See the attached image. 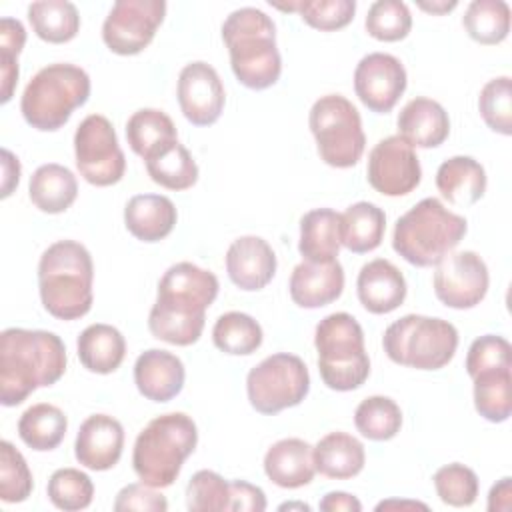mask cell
<instances>
[{
	"mask_svg": "<svg viewBox=\"0 0 512 512\" xmlns=\"http://www.w3.org/2000/svg\"><path fill=\"white\" fill-rule=\"evenodd\" d=\"M190 512H228L230 482L212 470H198L186 486Z\"/></svg>",
	"mask_w": 512,
	"mask_h": 512,
	"instance_id": "45",
	"label": "cell"
},
{
	"mask_svg": "<svg viewBox=\"0 0 512 512\" xmlns=\"http://www.w3.org/2000/svg\"><path fill=\"white\" fill-rule=\"evenodd\" d=\"M148 176L168 190H188L198 180V164L184 144L168 140L154 148L146 158Z\"/></svg>",
	"mask_w": 512,
	"mask_h": 512,
	"instance_id": "30",
	"label": "cell"
},
{
	"mask_svg": "<svg viewBox=\"0 0 512 512\" xmlns=\"http://www.w3.org/2000/svg\"><path fill=\"white\" fill-rule=\"evenodd\" d=\"M198 444V428L184 412L156 416L138 434L132 450L136 476L152 486L166 488L178 478L184 460Z\"/></svg>",
	"mask_w": 512,
	"mask_h": 512,
	"instance_id": "6",
	"label": "cell"
},
{
	"mask_svg": "<svg viewBox=\"0 0 512 512\" xmlns=\"http://www.w3.org/2000/svg\"><path fill=\"white\" fill-rule=\"evenodd\" d=\"M310 390V374L296 354L278 352L264 358L246 376V392L260 414H278L298 406Z\"/></svg>",
	"mask_w": 512,
	"mask_h": 512,
	"instance_id": "11",
	"label": "cell"
},
{
	"mask_svg": "<svg viewBox=\"0 0 512 512\" xmlns=\"http://www.w3.org/2000/svg\"><path fill=\"white\" fill-rule=\"evenodd\" d=\"M366 462L364 446L348 432H330L314 446L316 472L334 480H348L362 472Z\"/></svg>",
	"mask_w": 512,
	"mask_h": 512,
	"instance_id": "28",
	"label": "cell"
},
{
	"mask_svg": "<svg viewBox=\"0 0 512 512\" xmlns=\"http://www.w3.org/2000/svg\"><path fill=\"white\" fill-rule=\"evenodd\" d=\"M382 346L386 356L400 366L440 370L456 354L458 330L442 318L406 314L386 328Z\"/></svg>",
	"mask_w": 512,
	"mask_h": 512,
	"instance_id": "9",
	"label": "cell"
},
{
	"mask_svg": "<svg viewBox=\"0 0 512 512\" xmlns=\"http://www.w3.org/2000/svg\"><path fill=\"white\" fill-rule=\"evenodd\" d=\"M34 34L50 44L70 42L80 30V14L68 0H40L28 6Z\"/></svg>",
	"mask_w": 512,
	"mask_h": 512,
	"instance_id": "34",
	"label": "cell"
},
{
	"mask_svg": "<svg viewBox=\"0 0 512 512\" xmlns=\"http://www.w3.org/2000/svg\"><path fill=\"white\" fill-rule=\"evenodd\" d=\"M354 424L364 438L384 442L400 432L402 410L388 396H368L358 404Z\"/></svg>",
	"mask_w": 512,
	"mask_h": 512,
	"instance_id": "39",
	"label": "cell"
},
{
	"mask_svg": "<svg viewBox=\"0 0 512 512\" xmlns=\"http://www.w3.org/2000/svg\"><path fill=\"white\" fill-rule=\"evenodd\" d=\"M176 138L178 132L172 118L156 108L136 110L126 122V140L140 158H146L154 148Z\"/></svg>",
	"mask_w": 512,
	"mask_h": 512,
	"instance_id": "36",
	"label": "cell"
},
{
	"mask_svg": "<svg viewBox=\"0 0 512 512\" xmlns=\"http://www.w3.org/2000/svg\"><path fill=\"white\" fill-rule=\"evenodd\" d=\"M342 246V214L332 208H316L300 220L298 250L308 262L338 260Z\"/></svg>",
	"mask_w": 512,
	"mask_h": 512,
	"instance_id": "26",
	"label": "cell"
},
{
	"mask_svg": "<svg viewBox=\"0 0 512 512\" xmlns=\"http://www.w3.org/2000/svg\"><path fill=\"white\" fill-rule=\"evenodd\" d=\"M90 76L76 64L56 62L38 70L20 98L24 120L42 132L62 128L72 112L86 104Z\"/></svg>",
	"mask_w": 512,
	"mask_h": 512,
	"instance_id": "7",
	"label": "cell"
},
{
	"mask_svg": "<svg viewBox=\"0 0 512 512\" xmlns=\"http://www.w3.org/2000/svg\"><path fill=\"white\" fill-rule=\"evenodd\" d=\"M456 6H458L456 0H450V2H446V0H440V2H418V8H422L426 12H432V14H444V12L454 10Z\"/></svg>",
	"mask_w": 512,
	"mask_h": 512,
	"instance_id": "54",
	"label": "cell"
},
{
	"mask_svg": "<svg viewBox=\"0 0 512 512\" xmlns=\"http://www.w3.org/2000/svg\"><path fill=\"white\" fill-rule=\"evenodd\" d=\"M314 346L320 378L330 390H356L368 380L370 358L364 348V332L348 312L324 316L316 326Z\"/></svg>",
	"mask_w": 512,
	"mask_h": 512,
	"instance_id": "8",
	"label": "cell"
},
{
	"mask_svg": "<svg viewBox=\"0 0 512 512\" xmlns=\"http://www.w3.org/2000/svg\"><path fill=\"white\" fill-rule=\"evenodd\" d=\"M178 104L186 120L194 126L214 124L226 104V92L218 72L202 60L186 64L178 76Z\"/></svg>",
	"mask_w": 512,
	"mask_h": 512,
	"instance_id": "17",
	"label": "cell"
},
{
	"mask_svg": "<svg viewBox=\"0 0 512 512\" xmlns=\"http://www.w3.org/2000/svg\"><path fill=\"white\" fill-rule=\"evenodd\" d=\"M24 44H26V30L22 22L8 16L2 18L0 20V52L18 58Z\"/></svg>",
	"mask_w": 512,
	"mask_h": 512,
	"instance_id": "50",
	"label": "cell"
},
{
	"mask_svg": "<svg viewBox=\"0 0 512 512\" xmlns=\"http://www.w3.org/2000/svg\"><path fill=\"white\" fill-rule=\"evenodd\" d=\"M212 340L218 350L232 356H248L256 352L262 344L260 324L244 312H226L222 314L214 328Z\"/></svg>",
	"mask_w": 512,
	"mask_h": 512,
	"instance_id": "38",
	"label": "cell"
},
{
	"mask_svg": "<svg viewBox=\"0 0 512 512\" xmlns=\"http://www.w3.org/2000/svg\"><path fill=\"white\" fill-rule=\"evenodd\" d=\"M164 14V0H118L102 24V40L114 54L134 56L152 42Z\"/></svg>",
	"mask_w": 512,
	"mask_h": 512,
	"instance_id": "13",
	"label": "cell"
},
{
	"mask_svg": "<svg viewBox=\"0 0 512 512\" xmlns=\"http://www.w3.org/2000/svg\"><path fill=\"white\" fill-rule=\"evenodd\" d=\"M474 380L476 412L488 422H504L512 414V368L488 370Z\"/></svg>",
	"mask_w": 512,
	"mask_h": 512,
	"instance_id": "35",
	"label": "cell"
},
{
	"mask_svg": "<svg viewBox=\"0 0 512 512\" xmlns=\"http://www.w3.org/2000/svg\"><path fill=\"white\" fill-rule=\"evenodd\" d=\"M320 158L334 168L356 166L366 148L362 118L342 94L320 96L308 116Z\"/></svg>",
	"mask_w": 512,
	"mask_h": 512,
	"instance_id": "10",
	"label": "cell"
},
{
	"mask_svg": "<svg viewBox=\"0 0 512 512\" xmlns=\"http://www.w3.org/2000/svg\"><path fill=\"white\" fill-rule=\"evenodd\" d=\"M270 4L284 12H298L308 26L324 32H332L348 26L356 12L354 0H296L288 4H280V2H270Z\"/></svg>",
	"mask_w": 512,
	"mask_h": 512,
	"instance_id": "40",
	"label": "cell"
},
{
	"mask_svg": "<svg viewBox=\"0 0 512 512\" xmlns=\"http://www.w3.org/2000/svg\"><path fill=\"white\" fill-rule=\"evenodd\" d=\"M262 510H266V496L262 488L246 480L230 482L228 512H262Z\"/></svg>",
	"mask_w": 512,
	"mask_h": 512,
	"instance_id": "49",
	"label": "cell"
},
{
	"mask_svg": "<svg viewBox=\"0 0 512 512\" xmlns=\"http://www.w3.org/2000/svg\"><path fill=\"white\" fill-rule=\"evenodd\" d=\"M462 24L472 40L500 44L510 32V6L504 0H474L466 8Z\"/></svg>",
	"mask_w": 512,
	"mask_h": 512,
	"instance_id": "37",
	"label": "cell"
},
{
	"mask_svg": "<svg viewBox=\"0 0 512 512\" xmlns=\"http://www.w3.org/2000/svg\"><path fill=\"white\" fill-rule=\"evenodd\" d=\"M66 414L48 402L32 404L18 420V436L26 446L38 452L54 450L66 436Z\"/></svg>",
	"mask_w": 512,
	"mask_h": 512,
	"instance_id": "33",
	"label": "cell"
},
{
	"mask_svg": "<svg viewBox=\"0 0 512 512\" xmlns=\"http://www.w3.org/2000/svg\"><path fill=\"white\" fill-rule=\"evenodd\" d=\"M124 448V428L108 414L88 416L76 434V460L88 470L104 472L118 464Z\"/></svg>",
	"mask_w": 512,
	"mask_h": 512,
	"instance_id": "18",
	"label": "cell"
},
{
	"mask_svg": "<svg viewBox=\"0 0 512 512\" xmlns=\"http://www.w3.org/2000/svg\"><path fill=\"white\" fill-rule=\"evenodd\" d=\"M478 110L490 130L512 134V82L508 76L488 80L478 96Z\"/></svg>",
	"mask_w": 512,
	"mask_h": 512,
	"instance_id": "43",
	"label": "cell"
},
{
	"mask_svg": "<svg viewBox=\"0 0 512 512\" xmlns=\"http://www.w3.org/2000/svg\"><path fill=\"white\" fill-rule=\"evenodd\" d=\"M434 488L444 504L464 508L478 496V476L472 468L452 462L436 470Z\"/></svg>",
	"mask_w": 512,
	"mask_h": 512,
	"instance_id": "46",
	"label": "cell"
},
{
	"mask_svg": "<svg viewBox=\"0 0 512 512\" xmlns=\"http://www.w3.org/2000/svg\"><path fill=\"white\" fill-rule=\"evenodd\" d=\"M32 204L46 214L68 210L78 196V182L72 170L62 164H42L34 170L28 184Z\"/></svg>",
	"mask_w": 512,
	"mask_h": 512,
	"instance_id": "29",
	"label": "cell"
},
{
	"mask_svg": "<svg viewBox=\"0 0 512 512\" xmlns=\"http://www.w3.org/2000/svg\"><path fill=\"white\" fill-rule=\"evenodd\" d=\"M178 220L174 202L162 194H136L124 208V224L128 232L142 242H158L166 238Z\"/></svg>",
	"mask_w": 512,
	"mask_h": 512,
	"instance_id": "25",
	"label": "cell"
},
{
	"mask_svg": "<svg viewBox=\"0 0 512 512\" xmlns=\"http://www.w3.org/2000/svg\"><path fill=\"white\" fill-rule=\"evenodd\" d=\"M398 136L412 148H436L450 134L448 112L432 98H412L398 114Z\"/></svg>",
	"mask_w": 512,
	"mask_h": 512,
	"instance_id": "23",
	"label": "cell"
},
{
	"mask_svg": "<svg viewBox=\"0 0 512 512\" xmlns=\"http://www.w3.org/2000/svg\"><path fill=\"white\" fill-rule=\"evenodd\" d=\"M66 372V346L54 332L6 328L0 334V402L22 404L36 388L56 384Z\"/></svg>",
	"mask_w": 512,
	"mask_h": 512,
	"instance_id": "2",
	"label": "cell"
},
{
	"mask_svg": "<svg viewBox=\"0 0 512 512\" xmlns=\"http://www.w3.org/2000/svg\"><path fill=\"white\" fill-rule=\"evenodd\" d=\"M466 218L438 198H424L396 220L392 248L412 266H436L466 236Z\"/></svg>",
	"mask_w": 512,
	"mask_h": 512,
	"instance_id": "5",
	"label": "cell"
},
{
	"mask_svg": "<svg viewBox=\"0 0 512 512\" xmlns=\"http://www.w3.org/2000/svg\"><path fill=\"white\" fill-rule=\"evenodd\" d=\"M436 188L454 206H472L486 192V172L472 156H452L436 172Z\"/></svg>",
	"mask_w": 512,
	"mask_h": 512,
	"instance_id": "27",
	"label": "cell"
},
{
	"mask_svg": "<svg viewBox=\"0 0 512 512\" xmlns=\"http://www.w3.org/2000/svg\"><path fill=\"white\" fill-rule=\"evenodd\" d=\"M488 282V266L476 252H450L436 264L434 294L448 308L466 310L484 300Z\"/></svg>",
	"mask_w": 512,
	"mask_h": 512,
	"instance_id": "14",
	"label": "cell"
},
{
	"mask_svg": "<svg viewBox=\"0 0 512 512\" xmlns=\"http://www.w3.org/2000/svg\"><path fill=\"white\" fill-rule=\"evenodd\" d=\"M266 476L280 488H302L314 480V446L300 438H284L272 444L264 456Z\"/></svg>",
	"mask_w": 512,
	"mask_h": 512,
	"instance_id": "24",
	"label": "cell"
},
{
	"mask_svg": "<svg viewBox=\"0 0 512 512\" xmlns=\"http://www.w3.org/2000/svg\"><path fill=\"white\" fill-rule=\"evenodd\" d=\"M48 500L66 512L84 510L92 504L94 484L90 476L78 468H60L56 470L46 486Z\"/></svg>",
	"mask_w": 512,
	"mask_h": 512,
	"instance_id": "41",
	"label": "cell"
},
{
	"mask_svg": "<svg viewBox=\"0 0 512 512\" xmlns=\"http://www.w3.org/2000/svg\"><path fill=\"white\" fill-rule=\"evenodd\" d=\"M392 508H422V510H428L426 504L414 502V500H384L376 506V510H392Z\"/></svg>",
	"mask_w": 512,
	"mask_h": 512,
	"instance_id": "55",
	"label": "cell"
},
{
	"mask_svg": "<svg viewBox=\"0 0 512 512\" xmlns=\"http://www.w3.org/2000/svg\"><path fill=\"white\" fill-rule=\"evenodd\" d=\"M366 32L380 42H398L408 36L412 28V16L400 0H378L368 8Z\"/></svg>",
	"mask_w": 512,
	"mask_h": 512,
	"instance_id": "42",
	"label": "cell"
},
{
	"mask_svg": "<svg viewBox=\"0 0 512 512\" xmlns=\"http://www.w3.org/2000/svg\"><path fill=\"white\" fill-rule=\"evenodd\" d=\"M18 182H20V162L10 150L2 148V198H8L12 190L18 186Z\"/></svg>",
	"mask_w": 512,
	"mask_h": 512,
	"instance_id": "52",
	"label": "cell"
},
{
	"mask_svg": "<svg viewBox=\"0 0 512 512\" xmlns=\"http://www.w3.org/2000/svg\"><path fill=\"white\" fill-rule=\"evenodd\" d=\"M186 370L182 360L160 348H150L136 358L134 382L138 392L152 402H168L184 388Z\"/></svg>",
	"mask_w": 512,
	"mask_h": 512,
	"instance_id": "20",
	"label": "cell"
},
{
	"mask_svg": "<svg viewBox=\"0 0 512 512\" xmlns=\"http://www.w3.org/2000/svg\"><path fill=\"white\" fill-rule=\"evenodd\" d=\"M94 264L90 252L76 240L50 244L38 262L42 306L58 320H78L90 312L94 294Z\"/></svg>",
	"mask_w": 512,
	"mask_h": 512,
	"instance_id": "3",
	"label": "cell"
},
{
	"mask_svg": "<svg viewBox=\"0 0 512 512\" xmlns=\"http://www.w3.org/2000/svg\"><path fill=\"white\" fill-rule=\"evenodd\" d=\"M114 510L116 512H128V510L166 512L168 510V500L144 482L142 484H128L116 494Z\"/></svg>",
	"mask_w": 512,
	"mask_h": 512,
	"instance_id": "48",
	"label": "cell"
},
{
	"mask_svg": "<svg viewBox=\"0 0 512 512\" xmlns=\"http://www.w3.org/2000/svg\"><path fill=\"white\" fill-rule=\"evenodd\" d=\"M320 510L324 512H360L362 504L356 496L348 492H328L320 500Z\"/></svg>",
	"mask_w": 512,
	"mask_h": 512,
	"instance_id": "51",
	"label": "cell"
},
{
	"mask_svg": "<svg viewBox=\"0 0 512 512\" xmlns=\"http://www.w3.org/2000/svg\"><path fill=\"white\" fill-rule=\"evenodd\" d=\"M82 366L96 374L114 372L126 356V340L122 332L110 324H90L76 342Z\"/></svg>",
	"mask_w": 512,
	"mask_h": 512,
	"instance_id": "31",
	"label": "cell"
},
{
	"mask_svg": "<svg viewBox=\"0 0 512 512\" xmlns=\"http://www.w3.org/2000/svg\"><path fill=\"white\" fill-rule=\"evenodd\" d=\"M218 288V278L210 270L192 262L172 264L158 282V298L148 314L152 336L174 346L198 342Z\"/></svg>",
	"mask_w": 512,
	"mask_h": 512,
	"instance_id": "1",
	"label": "cell"
},
{
	"mask_svg": "<svg viewBox=\"0 0 512 512\" xmlns=\"http://www.w3.org/2000/svg\"><path fill=\"white\" fill-rule=\"evenodd\" d=\"M510 478H502L498 484H494L490 488L488 494V510H510V502H512V490H510Z\"/></svg>",
	"mask_w": 512,
	"mask_h": 512,
	"instance_id": "53",
	"label": "cell"
},
{
	"mask_svg": "<svg viewBox=\"0 0 512 512\" xmlns=\"http://www.w3.org/2000/svg\"><path fill=\"white\" fill-rule=\"evenodd\" d=\"M354 90L368 110L390 112L406 90L404 64L386 52L366 54L354 70Z\"/></svg>",
	"mask_w": 512,
	"mask_h": 512,
	"instance_id": "16",
	"label": "cell"
},
{
	"mask_svg": "<svg viewBox=\"0 0 512 512\" xmlns=\"http://www.w3.org/2000/svg\"><path fill=\"white\" fill-rule=\"evenodd\" d=\"M74 156L80 176L94 186H112L124 176V152L112 122L102 114H90L78 124Z\"/></svg>",
	"mask_w": 512,
	"mask_h": 512,
	"instance_id": "12",
	"label": "cell"
},
{
	"mask_svg": "<svg viewBox=\"0 0 512 512\" xmlns=\"http://www.w3.org/2000/svg\"><path fill=\"white\" fill-rule=\"evenodd\" d=\"M356 292L360 304L372 314L394 312L406 298L404 274L384 258L364 264L356 278Z\"/></svg>",
	"mask_w": 512,
	"mask_h": 512,
	"instance_id": "22",
	"label": "cell"
},
{
	"mask_svg": "<svg viewBox=\"0 0 512 512\" xmlns=\"http://www.w3.org/2000/svg\"><path fill=\"white\" fill-rule=\"evenodd\" d=\"M310 510V506L308 504H304V502H286V504H280V508L278 510Z\"/></svg>",
	"mask_w": 512,
	"mask_h": 512,
	"instance_id": "56",
	"label": "cell"
},
{
	"mask_svg": "<svg viewBox=\"0 0 512 512\" xmlns=\"http://www.w3.org/2000/svg\"><path fill=\"white\" fill-rule=\"evenodd\" d=\"M226 272L240 290H262L276 274V254L264 238L240 236L226 252Z\"/></svg>",
	"mask_w": 512,
	"mask_h": 512,
	"instance_id": "19",
	"label": "cell"
},
{
	"mask_svg": "<svg viewBox=\"0 0 512 512\" xmlns=\"http://www.w3.org/2000/svg\"><path fill=\"white\" fill-rule=\"evenodd\" d=\"M32 472L20 454L8 440L0 442V498L8 504L24 502L32 492Z\"/></svg>",
	"mask_w": 512,
	"mask_h": 512,
	"instance_id": "44",
	"label": "cell"
},
{
	"mask_svg": "<svg viewBox=\"0 0 512 512\" xmlns=\"http://www.w3.org/2000/svg\"><path fill=\"white\" fill-rule=\"evenodd\" d=\"M366 178L384 196H404L420 184V160L402 136H388L370 150Z\"/></svg>",
	"mask_w": 512,
	"mask_h": 512,
	"instance_id": "15",
	"label": "cell"
},
{
	"mask_svg": "<svg viewBox=\"0 0 512 512\" xmlns=\"http://www.w3.org/2000/svg\"><path fill=\"white\" fill-rule=\"evenodd\" d=\"M512 368V348L510 342L496 334H484L476 338L466 354V372L470 378L488 372Z\"/></svg>",
	"mask_w": 512,
	"mask_h": 512,
	"instance_id": "47",
	"label": "cell"
},
{
	"mask_svg": "<svg viewBox=\"0 0 512 512\" xmlns=\"http://www.w3.org/2000/svg\"><path fill=\"white\" fill-rule=\"evenodd\" d=\"M386 214L372 202H356L342 214V246L354 254L372 252L382 244Z\"/></svg>",
	"mask_w": 512,
	"mask_h": 512,
	"instance_id": "32",
	"label": "cell"
},
{
	"mask_svg": "<svg viewBox=\"0 0 512 512\" xmlns=\"http://www.w3.org/2000/svg\"><path fill=\"white\" fill-rule=\"evenodd\" d=\"M290 298L300 308H322L338 300L344 290V270L338 260L300 262L290 276Z\"/></svg>",
	"mask_w": 512,
	"mask_h": 512,
	"instance_id": "21",
	"label": "cell"
},
{
	"mask_svg": "<svg viewBox=\"0 0 512 512\" xmlns=\"http://www.w3.org/2000/svg\"><path fill=\"white\" fill-rule=\"evenodd\" d=\"M222 40L242 86L264 90L278 82L282 58L276 46V26L266 12L252 6L230 12L222 24Z\"/></svg>",
	"mask_w": 512,
	"mask_h": 512,
	"instance_id": "4",
	"label": "cell"
}]
</instances>
